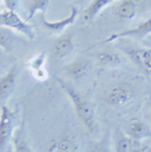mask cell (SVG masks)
I'll list each match as a JSON object with an SVG mask.
<instances>
[{
	"mask_svg": "<svg viewBox=\"0 0 151 152\" xmlns=\"http://www.w3.org/2000/svg\"><path fill=\"white\" fill-rule=\"evenodd\" d=\"M56 81L64 91V93L67 95L77 119L82 124L86 133L93 135L98 129V124L95 121L93 109L91 107L89 100L85 98V95L82 94L78 90L72 86L68 82H65L62 78H56Z\"/></svg>",
	"mask_w": 151,
	"mask_h": 152,
	"instance_id": "1",
	"label": "cell"
},
{
	"mask_svg": "<svg viewBox=\"0 0 151 152\" xmlns=\"http://www.w3.org/2000/svg\"><path fill=\"white\" fill-rule=\"evenodd\" d=\"M0 26L17 32L30 40H34L35 38L33 27L27 23V20L19 16L14 7L5 6V8L0 9Z\"/></svg>",
	"mask_w": 151,
	"mask_h": 152,
	"instance_id": "2",
	"label": "cell"
},
{
	"mask_svg": "<svg viewBox=\"0 0 151 152\" xmlns=\"http://www.w3.org/2000/svg\"><path fill=\"white\" fill-rule=\"evenodd\" d=\"M134 89L131 84L122 82L110 86L106 91L103 102L109 107H122L125 106L134 98Z\"/></svg>",
	"mask_w": 151,
	"mask_h": 152,
	"instance_id": "3",
	"label": "cell"
},
{
	"mask_svg": "<svg viewBox=\"0 0 151 152\" xmlns=\"http://www.w3.org/2000/svg\"><path fill=\"white\" fill-rule=\"evenodd\" d=\"M16 114L8 106H2L0 110V152H6L12 141L15 127Z\"/></svg>",
	"mask_w": 151,
	"mask_h": 152,
	"instance_id": "4",
	"label": "cell"
},
{
	"mask_svg": "<svg viewBox=\"0 0 151 152\" xmlns=\"http://www.w3.org/2000/svg\"><path fill=\"white\" fill-rule=\"evenodd\" d=\"M151 34V16L148 17L144 22L140 23L139 25H136L133 28L130 30H126V31H122L118 33H114L111 35H109L103 43L106 42H113L115 40H118V39H124V38H143Z\"/></svg>",
	"mask_w": 151,
	"mask_h": 152,
	"instance_id": "5",
	"label": "cell"
},
{
	"mask_svg": "<svg viewBox=\"0 0 151 152\" xmlns=\"http://www.w3.org/2000/svg\"><path fill=\"white\" fill-rule=\"evenodd\" d=\"M48 152H80V144L76 140L69 135L63 134L56 139L51 140L47 148Z\"/></svg>",
	"mask_w": 151,
	"mask_h": 152,
	"instance_id": "6",
	"label": "cell"
},
{
	"mask_svg": "<svg viewBox=\"0 0 151 152\" xmlns=\"http://www.w3.org/2000/svg\"><path fill=\"white\" fill-rule=\"evenodd\" d=\"M74 50V38L73 34H62L52 45V55L57 60H63L69 56Z\"/></svg>",
	"mask_w": 151,
	"mask_h": 152,
	"instance_id": "7",
	"label": "cell"
},
{
	"mask_svg": "<svg viewBox=\"0 0 151 152\" xmlns=\"http://www.w3.org/2000/svg\"><path fill=\"white\" fill-rule=\"evenodd\" d=\"M41 15H42L41 23H42V25L44 26V28L47 31L52 32V33H60L75 22L76 18H77V15H78V10H77V8L73 7L69 15H67L65 18H62L59 20H51V22L45 19L43 14H41Z\"/></svg>",
	"mask_w": 151,
	"mask_h": 152,
	"instance_id": "8",
	"label": "cell"
},
{
	"mask_svg": "<svg viewBox=\"0 0 151 152\" xmlns=\"http://www.w3.org/2000/svg\"><path fill=\"white\" fill-rule=\"evenodd\" d=\"M127 135L133 142V144H139L142 140L151 137V127L144 121L134 119L127 127Z\"/></svg>",
	"mask_w": 151,
	"mask_h": 152,
	"instance_id": "9",
	"label": "cell"
},
{
	"mask_svg": "<svg viewBox=\"0 0 151 152\" xmlns=\"http://www.w3.org/2000/svg\"><path fill=\"white\" fill-rule=\"evenodd\" d=\"M125 52L132 59L133 63L138 65L140 68L144 69L145 72H151V48H145V49L128 48L125 49Z\"/></svg>",
	"mask_w": 151,
	"mask_h": 152,
	"instance_id": "10",
	"label": "cell"
},
{
	"mask_svg": "<svg viewBox=\"0 0 151 152\" xmlns=\"http://www.w3.org/2000/svg\"><path fill=\"white\" fill-rule=\"evenodd\" d=\"M90 64L84 58H78L69 63L65 68V74L68 76L72 81H80L88 74Z\"/></svg>",
	"mask_w": 151,
	"mask_h": 152,
	"instance_id": "11",
	"label": "cell"
},
{
	"mask_svg": "<svg viewBox=\"0 0 151 152\" xmlns=\"http://www.w3.org/2000/svg\"><path fill=\"white\" fill-rule=\"evenodd\" d=\"M17 83V67L13 66L2 77H0V100L6 99L13 92Z\"/></svg>",
	"mask_w": 151,
	"mask_h": 152,
	"instance_id": "12",
	"label": "cell"
},
{
	"mask_svg": "<svg viewBox=\"0 0 151 152\" xmlns=\"http://www.w3.org/2000/svg\"><path fill=\"white\" fill-rule=\"evenodd\" d=\"M138 12V6L135 0H122L117 6L114 8V15L119 19H132L135 17Z\"/></svg>",
	"mask_w": 151,
	"mask_h": 152,
	"instance_id": "13",
	"label": "cell"
},
{
	"mask_svg": "<svg viewBox=\"0 0 151 152\" xmlns=\"http://www.w3.org/2000/svg\"><path fill=\"white\" fill-rule=\"evenodd\" d=\"M116 0H92L91 4L86 7V9L84 10V15H83V19L84 22H90L92 19L97 17L99 14L109 6L110 4H113Z\"/></svg>",
	"mask_w": 151,
	"mask_h": 152,
	"instance_id": "14",
	"label": "cell"
},
{
	"mask_svg": "<svg viewBox=\"0 0 151 152\" xmlns=\"http://www.w3.org/2000/svg\"><path fill=\"white\" fill-rule=\"evenodd\" d=\"M97 61L102 67H118L122 64V58L114 51H101L97 55Z\"/></svg>",
	"mask_w": 151,
	"mask_h": 152,
	"instance_id": "15",
	"label": "cell"
},
{
	"mask_svg": "<svg viewBox=\"0 0 151 152\" xmlns=\"http://www.w3.org/2000/svg\"><path fill=\"white\" fill-rule=\"evenodd\" d=\"M12 143H13V152H33L26 140L24 129L22 127L17 128L16 132L13 134Z\"/></svg>",
	"mask_w": 151,
	"mask_h": 152,
	"instance_id": "16",
	"label": "cell"
},
{
	"mask_svg": "<svg viewBox=\"0 0 151 152\" xmlns=\"http://www.w3.org/2000/svg\"><path fill=\"white\" fill-rule=\"evenodd\" d=\"M49 0H31L27 6V20L34 17L38 13L43 14L48 8Z\"/></svg>",
	"mask_w": 151,
	"mask_h": 152,
	"instance_id": "17",
	"label": "cell"
},
{
	"mask_svg": "<svg viewBox=\"0 0 151 152\" xmlns=\"http://www.w3.org/2000/svg\"><path fill=\"white\" fill-rule=\"evenodd\" d=\"M14 35L6 28H0V49L5 52H9L14 48Z\"/></svg>",
	"mask_w": 151,
	"mask_h": 152,
	"instance_id": "18",
	"label": "cell"
},
{
	"mask_svg": "<svg viewBox=\"0 0 151 152\" xmlns=\"http://www.w3.org/2000/svg\"><path fill=\"white\" fill-rule=\"evenodd\" d=\"M132 144L133 142L128 136H126L120 132H117L116 143H115L116 152H130L132 150Z\"/></svg>",
	"mask_w": 151,
	"mask_h": 152,
	"instance_id": "19",
	"label": "cell"
},
{
	"mask_svg": "<svg viewBox=\"0 0 151 152\" xmlns=\"http://www.w3.org/2000/svg\"><path fill=\"white\" fill-rule=\"evenodd\" d=\"M44 65H45V55L44 53L35 55L30 58V60L27 61V67L31 70V73L37 69H40V68H43Z\"/></svg>",
	"mask_w": 151,
	"mask_h": 152,
	"instance_id": "20",
	"label": "cell"
},
{
	"mask_svg": "<svg viewBox=\"0 0 151 152\" xmlns=\"http://www.w3.org/2000/svg\"><path fill=\"white\" fill-rule=\"evenodd\" d=\"M108 137L107 136H103L100 141L93 143L92 145L90 146L89 152H108Z\"/></svg>",
	"mask_w": 151,
	"mask_h": 152,
	"instance_id": "21",
	"label": "cell"
},
{
	"mask_svg": "<svg viewBox=\"0 0 151 152\" xmlns=\"http://www.w3.org/2000/svg\"><path fill=\"white\" fill-rule=\"evenodd\" d=\"M32 74H33V76H34L38 81H44V80L48 77V73H47V70H45V67L34 70V72H32Z\"/></svg>",
	"mask_w": 151,
	"mask_h": 152,
	"instance_id": "22",
	"label": "cell"
},
{
	"mask_svg": "<svg viewBox=\"0 0 151 152\" xmlns=\"http://www.w3.org/2000/svg\"><path fill=\"white\" fill-rule=\"evenodd\" d=\"M130 152H145V148H140V146H135L133 148Z\"/></svg>",
	"mask_w": 151,
	"mask_h": 152,
	"instance_id": "23",
	"label": "cell"
},
{
	"mask_svg": "<svg viewBox=\"0 0 151 152\" xmlns=\"http://www.w3.org/2000/svg\"><path fill=\"white\" fill-rule=\"evenodd\" d=\"M150 121H151V108H150Z\"/></svg>",
	"mask_w": 151,
	"mask_h": 152,
	"instance_id": "24",
	"label": "cell"
},
{
	"mask_svg": "<svg viewBox=\"0 0 151 152\" xmlns=\"http://www.w3.org/2000/svg\"><path fill=\"white\" fill-rule=\"evenodd\" d=\"M7 152H13L12 150H7Z\"/></svg>",
	"mask_w": 151,
	"mask_h": 152,
	"instance_id": "25",
	"label": "cell"
},
{
	"mask_svg": "<svg viewBox=\"0 0 151 152\" xmlns=\"http://www.w3.org/2000/svg\"><path fill=\"white\" fill-rule=\"evenodd\" d=\"M0 4H1V0H0Z\"/></svg>",
	"mask_w": 151,
	"mask_h": 152,
	"instance_id": "26",
	"label": "cell"
},
{
	"mask_svg": "<svg viewBox=\"0 0 151 152\" xmlns=\"http://www.w3.org/2000/svg\"><path fill=\"white\" fill-rule=\"evenodd\" d=\"M150 152H151V149H150Z\"/></svg>",
	"mask_w": 151,
	"mask_h": 152,
	"instance_id": "27",
	"label": "cell"
}]
</instances>
